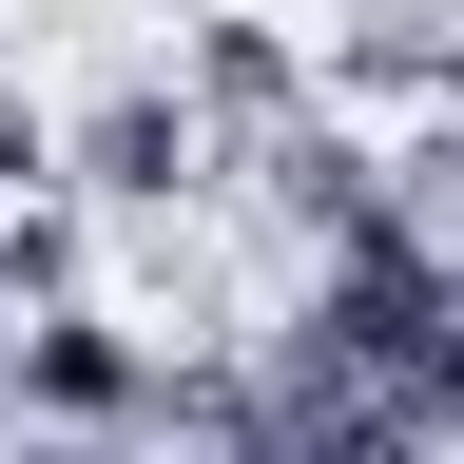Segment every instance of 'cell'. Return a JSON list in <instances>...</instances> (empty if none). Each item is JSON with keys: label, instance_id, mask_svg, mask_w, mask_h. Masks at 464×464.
Returning a JSON list of instances; mask_svg holds the SVG:
<instances>
[{"label": "cell", "instance_id": "6da1fadb", "mask_svg": "<svg viewBox=\"0 0 464 464\" xmlns=\"http://www.w3.org/2000/svg\"><path fill=\"white\" fill-rule=\"evenodd\" d=\"M58 174H78V213H116V232H194V194H213V116L174 97V78H116L78 136H58Z\"/></svg>", "mask_w": 464, "mask_h": 464}]
</instances>
